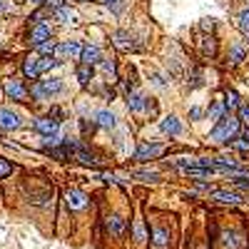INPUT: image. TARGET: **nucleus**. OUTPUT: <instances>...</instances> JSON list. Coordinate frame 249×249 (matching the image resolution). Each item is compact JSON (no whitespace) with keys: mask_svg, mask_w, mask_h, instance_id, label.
<instances>
[{"mask_svg":"<svg viewBox=\"0 0 249 249\" xmlns=\"http://www.w3.org/2000/svg\"><path fill=\"white\" fill-rule=\"evenodd\" d=\"M62 90H65V82H62L60 77H45V80H35L30 85L28 95H33L37 102H45V100H50L53 95H57Z\"/></svg>","mask_w":249,"mask_h":249,"instance_id":"nucleus-1","label":"nucleus"},{"mask_svg":"<svg viewBox=\"0 0 249 249\" xmlns=\"http://www.w3.org/2000/svg\"><path fill=\"white\" fill-rule=\"evenodd\" d=\"M239 137V120L237 117H222L219 122H217V127L210 132V140L212 142H232V140H237Z\"/></svg>","mask_w":249,"mask_h":249,"instance_id":"nucleus-2","label":"nucleus"},{"mask_svg":"<svg viewBox=\"0 0 249 249\" xmlns=\"http://www.w3.org/2000/svg\"><path fill=\"white\" fill-rule=\"evenodd\" d=\"M23 127V120L18 112H13L10 107H0V130L3 132H15Z\"/></svg>","mask_w":249,"mask_h":249,"instance_id":"nucleus-3","label":"nucleus"},{"mask_svg":"<svg viewBox=\"0 0 249 249\" xmlns=\"http://www.w3.org/2000/svg\"><path fill=\"white\" fill-rule=\"evenodd\" d=\"M162 152H164V144H162V142H142L140 147H137V152H135V160L147 162V160L160 157Z\"/></svg>","mask_w":249,"mask_h":249,"instance_id":"nucleus-4","label":"nucleus"},{"mask_svg":"<svg viewBox=\"0 0 249 249\" xmlns=\"http://www.w3.org/2000/svg\"><path fill=\"white\" fill-rule=\"evenodd\" d=\"M5 95L10 97V100H15V102H28V88L23 85V80H18V77H10L8 82H5Z\"/></svg>","mask_w":249,"mask_h":249,"instance_id":"nucleus-5","label":"nucleus"},{"mask_svg":"<svg viewBox=\"0 0 249 249\" xmlns=\"http://www.w3.org/2000/svg\"><path fill=\"white\" fill-rule=\"evenodd\" d=\"M80 53H82V45L77 40H68V43L55 45V55L60 60H75V57H80Z\"/></svg>","mask_w":249,"mask_h":249,"instance_id":"nucleus-6","label":"nucleus"},{"mask_svg":"<svg viewBox=\"0 0 249 249\" xmlns=\"http://www.w3.org/2000/svg\"><path fill=\"white\" fill-rule=\"evenodd\" d=\"M28 40H30V45H43V43H48V40H53V33H50V25H45V23H35L33 25V30H30V35H28Z\"/></svg>","mask_w":249,"mask_h":249,"instance_id":"nucleus-7","label":"nucleus"},{"mask_svg":"<svg viewBox=\"0 0 249 249\" xmlns=\"http://www.w3.org/2000/svg\"><path fill=\"white\" fill-rule=\"evenodd\" d=\"M33 127L43 135V137H48V135H57V130H60V120H55V117H37L35 122H33Z\"/></svg>","mask_w":249,"mask_h":249,"instance_id":"nucleus-8","label":"nucleus"},{"mask_svg":"<svg viewBox=\"0 0 249 249\" xmlns=\"http://www.w3.org/2000/svg\"><path fill=\"white\" fill-rule=\"evenodd\" d=\"M65 202H68L70 210H85V207L90 204V197L82 190H68L65 192Z\"/></svg>","mask_w":249,"mask_h":249,"instance_id":"nucleus-9","label":"nucleus"},{"mask_svg":"<svg viewBox=\"0 0 249 249\" xmlns=\"http://www.w3.org/2000/svg\"><path fill=\"white\" fill-rule=\"evenodd\" d=\"M112 43H115V48H117V50H122V53H130V50H135L132 35H130L127 30H117V33L112 35Z\"/></svg>","mask_w":249,"mask_h":249,"instance_id":"nucleus-10","label":"nucleus"},{"mask_svg":"<svg viewBox=\"0 0 249 249\" xmlns=\"http://www.w3.org/2000/svg\"><path fill=\"white\" fill-rule=\"evenodd\" d=\"M55 20H60L62 25H77V23H80V15H77V10L62 5V8L55 10Z\"/></svg>","mask_w":249,"mask_h":249,"instance_id":"nucleus-11","label":"nucleus"},{"mask_svg":"<svg viewBox=\"0 0 249 249\" xmlns=\"http://www.w3.org/2000/svg\"><path fill=\"white\" fill-rule=\"evenodd\" d=\"M160 130H162L164 135H170V137H177V135H182V122H179L175 115H167V117L160 122Z\"/></svg>","mask_w":249,"mask_h":249,"instance_id":"nucleus-12","label":"nucleus"},{"mask_svg":"<svg viewBox=\"0 0 249 249\" xmlns=\"http://www.w3.org/2000/svg\"><path fill=\"white\" fill-rule=\"evenodd\" d=\"M80 60H82V65L92 68L95 62H100V60H102V50H100L97 45H88V48H82V53H80Z\"/></svg>","mask_w":249,"mask_h":249,"instance_id":"nucleus-13","label":"nucleus"},{"mask_svg":"<svg viewBox=\"0 0 249 249\" xmlns=\"http://www.w3.org/2000/svg\"><path fill=\"white\" fill-rule=\"evenodd\" d=\"M124 219L120 217V214H112V217H107V232H110V237H115V239H122L124 237Z\"/></svg>","mask_w":249,"mask_h":249,"instance_id":"nucleus-14","label":"nucleus"},{"mask_svg":"<svg viewBox=\"0 0 249 249\" xmlns=\"http://www.w3.org/2000/svg\"><path fill=\"white\" fill-rule=\"evenodd\" d=\"M127 107L132 110V112H144V110H147V97H144L142 92H130L127 95Z\"/></svg>","mask_w":249,"mask_h":249,"instance_id":"nucleus-15","label":"nucleus"},{"mask_svg":"<svg viewBox=\"0 0 249 249\" xmlns=\"http://www.w3.org/2000/svg\"><path fill=\"white\" fill-rule=\"evenodd\" d=\"M95 122L100 124V127H105V130H112L117 124V117H115L112 110H97L95 112Z\"/></svg>","mask_w":249,"mask_h":249,"instance_id":"nucleus-16","label":"nucleus"},{"mask_svg":"<svg viewBox=\"0 0 249 249\" xmlns=\"http://www.w3.org/2000/svg\"><path fill=\"white\" fill-rule=\"evenodd\" d=\"M23 75H25V77H30V80H37V77H40L37 55H33V57H25V60H23Z\"/></svg>","mask_w":249,"mask_h":249,"instance_id":"nucleus-17","label":"nucleus"},{"mask_svg":"<svg viewBox=\"0 0 249 249\" xmlns=\"http://www.w3.org/2000/svg\"><path fill=\"white\" fill-rule=\"evenodd\" d=\"M212 199L224 202V204H239L244 197H242V195H237V192H224V190H217V192H212Z\"/></svg>","mask_w":249,"mask_h":249,"instance_id":"nucleus-18","label":"nucleus"},{"mask_svg":"<svg viewBox=\"0 0 249 249\" xmlns=\"http://www.w3.org/2000/svg\"><path fill=\"white\" fill-rule=\"evenodd\" d=\"M234 23H237V28L242 30V35L249 40V5H247V8H244V10L237 15V20H234Z\"/></svg>","mask_w":249,"mask_h":249,"instance_id":"nucleus-19","label":"nucleus"},{"mask_svg":"<svg viewBox=\"0 0 249 249\" xmlns=\"http://www.w3.org/2000/svg\"><path fill=\"white\" fill-rule=\"evenodd\" d=\"M222 102H224V110H227V112H230V110H237V107L242 105V102H239V95H237L234 90H227Z\"/></svg>","mask_w":249,"mask_h":249,"instance_id":"nucleus-20","label":"nucleus"},{"mask_svg":"<svg viewBox=\"0 0 249 249\" xmlns=\"http://www.w3.org/2000/svg\"><path fill=\"white\" fill-rule=\"evenodd\" d=\"M207 117H210L212 122H219L222 117H227V110H224V102H222V100H217L214 105L210 107V112H207Z\"/></svg>","mask_w":249,"mask_h":249,"instance_id":"nucleus-21","label":"nucleus"},{"mask_svg":"<svg viewBox=\"0 0 249 249\" xmlns=\"http://www.w3.org/2000/svg\"><path fill=\"white\" fill-rule=\"evenodd\" d=\"M244 55H247L244 45H242V43H234L232 50H230V62H232V65H239V62L244 60Z\"/></svg>","mask_w":249,"mask_h":249,"instance_id":"nucleus-22","label":"nucleus"},{"mask_svg":"<svg viewBox=\"0 0 249 249\" xmlns=\"http://www.w3.org/2000/svg\"><path fill=\"white\" fill-rule=\"evenodd\" d=\"M37 68H40V75H43L48 70L60 68V60H55V57H37Z\"/></svg>","mask_w":249,"mask_h":249,"instance_id":"nucleus-23","label":"nucleus"},{"mask_svg":"<svg viewBox=\"0 0 249 249\" xmlns=\"http://www.w3.org/2000/svg\"><path fill=\"white\" fill-rule=\"evenodd\" d=\"M75 75H77V80H80V85H88V82L92 80V68H88V65H80Z\"/></svg>","mask_w":249,"mask_h":249,"instance_id":"nucleus-24","label":"nucleus"},{"mask_svg":"<svg viewBox=\"0 0 249 249\" xmlns=\"http://www.w3.org/2000/svg\"><path fill=\"white\" fill-rule=\"evenodd\" d=\"M35 50H37V57H53V53H55V43H53V40H48V43L37 45Z\"/></svg>","mask_w":249,"mask_h":249,"instance_id":"nucleus-25","label":"nucleus"},{"mask_svg":"<svg viewBox=\"0 0 249 249\" xmlns=\"http://www.w3.org/2000/svg\"><path fill=\"white\" fill-rule=\"evenodd\" d=\"M13 170H15V164H13L10 160H5V157H0V179H3V177H8Z\"/></svg>","mask_w":249,"mask_h":249,"instance_id":"nucleus-26","label":"nucleus"},{"mask_svg":"<svg viewBox=\"0 0 249 249\" xmlns=\"http://www.w3.org/2000/svg\"><path fill=\"white\" fill-rule=\"evenodd\" d=\"M167 244V230L164 227H157L155 230V247H164Z\"/></svg>","mask_w":249,"mask_h":249,"instance_id":"nucleus-27","label":"nucleus"},{"mask_svg":"<svg viewBox=\"0 0 249 249\" xmlns=\"http://www.w3.org/2000/svg\"><path fill=\"white\" fill-rule=\"evenodd\" d=\"M152 82H155L157 88H167V85H170V75H164V72H155V75H152Z\"/></svg>","mask_w":249,"mask_h":249,"instance_id":"nucleus-28","label":"nucleus"},{"mask_svg":"<svg viewBox=\"0 0 249 249\" xmlns=\"http://www.w3.org/2000/svg\"><path fill=\"white\" fill-rule=\"evenodd\" d=\"M132 177H137V179H142V182H157V179H160L157 172H132Z\"/></svg>","mask_w":249,"mask_h":249,"instance_id":"nucleus-29","label":"nucleus"},{"mask_svg":"<svg viewBox=\"0 0 249 249\" xmlns=\"http://www.w3.org/2000/svg\"><path fill=\"white\" fill-rule=\"evenodd\" d=\"M237 110H239V117H237V120H239L242 124H247V127H249V105H247V102H242V105H239Z\"/></svg>","mask_w":249,"mask_h":249,"instance_id":"nucleus-30","label":"nucleus"},{"mask_svg":"<svg viewBox=\"0 0 249 249\" xmlns=\"http://www.w3.org/2000/svg\"><path fill=\"white\" fill-rule=\"evenodd\" d=\"M237 140H239V142H234V147H237V150H249V130H244Z\"/></svg>","mask_w":249,"mask_h":249,"instance_id":"nucleus-31","label":"nucleus"},{"mask_svg":"<svg viewBox=\"0 0 249 249\" xmlns=\"http://www.w3.org/2000/svg\"><path fill=\"white\" fill-rule=\"evenodd\" d=\"M204 55H214V50H217V45H214V37H204Z\"/></svg>","mask_w":249,"mask_h":249,"instance_id":"nucleus-32","label":"nucleus"},{"mask_svg":"<svg viewBox=\"0 0 249 249\" xmlns=\"http://www.w3.org/2000/svg\"><path fill=\"white\" fill-rule=\"evenodd\" d=\"M100 65H102V70H105V72H110V75H115V70H117L115 60H100Z\"/></svg>","mask_w":249,"mask_h":249,"instance_id":"nucleus-33","label":"nucleus"},{"mask_svg":"<svg viewBox=\"0 0 249 249\" xmlns=\"http://www.w3.org/2000/svg\"><path fill=\"white\" fill-rule=\"evenodd\" d=\"M135 239H137V242H144V224H142V222L135 224Z\"/></svg>","mask_w":249,"mask_h":249,"instance_id":"nucleus-34","label":"nucleus"},{"mask_svg":"<svg viewBox=\"0 0 249 249\" xmlns=\"http://www.w3.org/2000/svg\"><path fill=\"white\" fill-rule=\"evenodd\" d=\"M202 117H204V110H202V107H192V110H190V120L199 122Z\"/></svg>","mask_w":249,"mask_h":249,"instance_id":"nucleus-35","label":"nucleus"},{"mask_svg":"<svg viewBox=\"0 0 249 249\" xmlns=\"http://www.w3.org/2000/svg\"><path fill=\"white\" fill-rule=\"evenodd\" d=\"M45 3H48L50 8H55V10H57V8H62V5H65V0H45Z\"/></svg>","mask_w":249,"mask_h":249,"instance_id":"nucleus-36","label":"nucleus"},{"mask_svg":"<svg viewBox=\"0 0 249 249\" xmlns=\"http://www.w3.org/2000/svg\"><path fill=\"white\" fill-rule=\"evenodd\" d=\"M212 28H214L212 20H204V23H202V30H212Z\"/></svg>","mask_w":249,"mask_h":249,"instance_id":"nucleus-37","label":"nucleus"},{"mask_svg":"<svg viewBox=\"0 0 249 249\" xmlns=\"http://www.w3.org/2000/svg\"><path fill=\"white\" fill-rule=\"evenodd\" d=\"M0 13H8V0H0Z\"/></svg>","mask_w":249,"mask_h":249,"instance_id":"nucleus-38","label":"nucleus"},{"mask_svg":"<svg viewBox=\"0 0 249 249\" xmlns=\"http://www.w3.org/2000/svg\"><path fill=\"white\" fill-rule=\"evenodd\" d=\"M25 3H28V5H43L45 0H25Z\"/></svg>","mask_w":249,"mask_h":249,"instance_id":"nucleus-39","label":"nucleus"},{"mask_svg":"<svg viewBox=\"0 0 249 249\" xmlns=\"http://www.w3.org/2000/svg\"><path fill=\"white\" fill-rule=\"evenodd\" d=\"M82 3H88V0H82Z\"/></svg>","mask_w":249,"mask_h":249,"instance_id":"nucleus-40","label":"nucleus"}]
</instances>
